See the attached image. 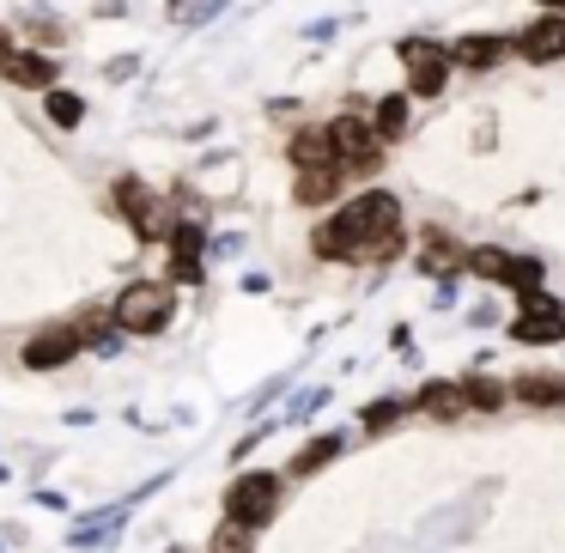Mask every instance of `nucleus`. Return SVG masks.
Segmentation results:
<instances>
[{
	"mask_svg": "<svg viewBox=\"0 0 565 553\" xmlns=\"http://www.w3.org/2000/svg\"><path fill=\"white\" fill-rule=\"evenodd\" d=\"M280 499H286V480L268 475V468H256V475H237L232 492H225V523L249 529L256 535L262 523H274L280 517Z\"/></svg>",
	"mask_w": 565,
	"mask_h": 553,
	"instance_id": "3",
	"label": "nucleus"
},
{
	"mask_svg": "<svg viewBox=\"0 0 565 553\" xmlns=\"http://www.w3.org/2000/svg\"><path fill=\"white\" fill-rule=\"evenodd\" d=\"M329 135V152H334V171L341 177H377L383 171V140L371 135L365 110H341L334 123H322Z\"/></svg>",
	"mask_w": 565,
	"mask_h": 553,
	"instance_id": "2",
	"label": "nucleus"
},
{
	"mask_svg": "<svg viewBox=\"0 0 565 553\" xmlns=\"http://www.w3.org/2000/svg\"><path fill=\"white\" fill-rule=\"evenodd\" d=\"M171 310H177V298L164 280H135L110 305V322H116V334H159L171 322Z\"/></svg>",
	"mask_w": 565,
	"mask_h": 553,
	"instance_id": "5",
	"label": "nucleus"
},
{
	"mask_svg": "<svg viewBox=\"0 0 565 553\" xmlns=\"http://www.w3.org/2000/svg\"><path fill=\"white\" fill-rule=\"evenodd\" d=\"M395 62H402V92L407 98H438L450 86V50L438 38H402L395 43Z\"/></svg>",
	"mask_w": 565,
	"mask_h": 553,
	"instance_id": "4",
	"label": "nucleus"
},
{
	"mask_svg": "<svg viewBox=\"0 0 565 553\" xmlns=\"http://www.w3.org/2000/svg\"><path fill=\"white\" fill-rule=\"evenodd\" d=\"M213 553H249V529H237V523H225L220 535H213Z\"/></svg>",
	"mask_w": 565,
	"mask_h": 553,
	"instance_id": "22",
	"label": "nucleus"
},
{
	"mask_svg": "<svg viewBox=\"0 0 565 553\" xmlns=\"http://www.w3.org/2000/svg\"><path fill=\"white\" fill-rule=\"evenodd\" d=\"M414 407H419V414H431V419H456V414H462V390H456L450 377H431L426 390L414 395Z\"/></svg>",
	"mask_w": 565,
	"mask_h": 553,
	"instance_id": "19",
	"label": "nucleus"
},
{
	"mask_svg": "<svg viewBox=\"0 0 565 553\" xmlns=\"http://www.w3.org/2000/svg\"><path fill=\"white\" fill-rule=\"evenodd\" d=\"M365 123H371V135H377L383 147H395V140H402L407 128H414V98H407L402 86L383 92V98H371V104H365Z\"/></svg>",
	"mask_w": 565,
	"mask_h": 553,
	"instance_id": "12",
	"label": "nucleus"
},
{
	"mask_svg": "<svg viewBox=\"0 0 565 553\" xmlns=\"http://www.w3.org/2000/svg\"><path fill=\"white\" fill-rule=\"evenodd\" d=\"M504 390L529 407H565V371H523V377H511Z\"/></svg>",
	"mask_w": 565,
	"mask_h": 553,
	"instance_id": "14",
	"label": "nucleus"
},
{
	"mask_svg": "<svg viewBox=\"0 0 565 553\" xmlns=\"http://www.w3.org/2000/svg\"><path fill=\"white\" fill-rule=\"evenodd\" d=\"M511 341H523V347H559L565 341V310L553 305L547 293H535L523 305V317L511 322Z\"/></svg>",
	"mask_w": 565,
	"mask_h": 553,
	"instance_id": "10",
	"label": "nucleus"
},
{
	"mask_svg": "<svg viewBox=\"0 0 565 553\" xmlns=\"http://www.w3.org/2000/svg\"><path fill=\"white\" fill-rule=\"evenodd\" d=\"M0 79L7 86H19V92H50L55 79H62V55H50V50H0Z\"/></svg>",
	"mask_w": 565,
	"mask_h": 553,
	"instance_id": "8",
	"label": "nucleus"
},
{
	"mask_svg": "<svg viewBox=\"0 0 565 553\" xmlns=\"http://www.w3.org/2000/svg\"><path fill=\"white\" fill-rule=\"evenodd\" d=\"M286 159H292V171H310V164H334V152H329V135L322 128H292L286 135Z\"/></svg>",
	"mask_w": 565,
	"mask_h": 553,
	"instance_id": "17",
	"label": "nucleus"
},
{
	"mask_svg": "<svg viewBox=\"0 0 565 553\" xmlns=\"http://www.w3.org/2000/svg\"><path fill=\"white\" fill-rule=\"evenodd\" d=\"M535 7H541V13H559L565 19V0H535Z\"/></svg>",
	"mask_w": 565,
	"mask_h": 553,
	"instance_id": "24",
	"label": "nucleus"
},
{
	"mask_svg": "<svg viewBox=\"0 0 565 553\" xmlns=\"http://www.w3.org/2000/svg\"><path fill=\"white\" fill-rule=\"evenodd\" d=\"M110 208L122 213L128 225H135L140 244H152V237L164 232V213H159V195H152V183H140V177H122V183L110 189Z\"/></svg>",
	"mask_w": 565,
	"mask_h": 553,
	"instance_id": "7",
	"label": "nucleus"
},
{
	"mask_svg": "<svg viewBox=\"0 0 565 553\" xmlns=\"http://www.w3.org/2000/svg\"><path fill=\"white\" fill-rule=\"evenodd\" d=\"M140 74V55H116V62H104V79H135Z\"/></svg>",
	"mask_w": 565,
	"mask_h": 553,
	"instance_id": "23",
	"label": "nucleus"
},
{
	"mask_svg": "<svg viewBox=\"0 0 565 553\" xmlns=\"http://www.w3.org/2000/svg\"><path fill=\"white\" fill-rule=\"evenodd\" d=\"M444 50H450V67H462V74H492V67L511 62V38L504 31H462Z\"/></svg>",
	"mask_w": 565,
	"mask_h": 553,
	"instance_id": "9",
	"label": "nucleus"
},
{
	"mask_svg": "<svg viewBox=\"0 0 565 553\" xmlns=\"http://www.w3.org/2000/svg\"><path fill=\"white\" fill-rule=\"evenodd\" d=\"M341 450H347V432H322V438H310L305 450L292 456V468H286V475H292V480H310V475H322V468H329Z\"/></svg>",
	"mask_w": 565,
	"mask_h": 553,
	"instance_id": "16",
	"label": "nucleus"
},
{
	"mask_svg": "<svg viewBox=\"0 0 565 553\" xmlns=\"http://www.w3.org/2000/svg\"><path fill=\"white\" fill-rule=\"evenodd\" d=\"M341 183L347 177L334 164H310V171L292 177V201L298 208H329V201H341Z\"/></svg>",
	"mask_w": 565,
	"mask_h": 553,
	"instance_id": "13",
	"label": "nucleus"
},
{
	"mask_svg": "<svg viewBox=\"0 0 565 553\" xmlns=\"http://www.w3.org/2000/svg\"><path fill=\"white\" fill-rule=\"evenodd\" d=\"M462 268L475 274V280L504 286V274H511V249H499V244H468V249H462Z\"/></svg>",
	"mask_w": 565,
	"mask_h": 553,
	"instance_id": "18",
	"label": "nucleus"
},
{
	"mask_svg": "<svg viewBox=\"0 0 565 553\" xmlns=\"http://www.w3.org/2000/svg\"><path fill=\"white\" fill-rule=\"evenodd\" d=\"M25 371H55V365H74L79 359V334H74V322H50V329H38L25 341Z\"/></svg>",
	"mask_w": 565,
	"mask_h": 553,
	"instance_id": "11",
	"label": "nucleus"
},
{
	"mask_svg": "<svg viewBox=\"0 0 565 553\" xmlns=\"http://www.w3.org/2000/svg\"><path fill=\"white\" fill-rule=\"evenodd\" d=\"M456 390H462V407H480V414H499L511 402L504 377H492V371H468V377H456Z\"/></svg>",
	"mask_w": 565,
	"mask_h": 553,
	"instance_id": "15",
	"label": "nucleus"
},
{
	"mask_svg": "<svg viewBox=\"0 0 565 553\" xmlns=\"http://www.w3.org/2000/svg\"><path fill=\"white\" fill-rule=\"evenodd\" d=\"M511 55H516V62H529V67H559L565 62V19L559 13H535L511 38Z\"/></svg>",
	"mask_w": 565,
	"mask_h": 553,
	"instance_id": "6",
	"label": "nucleus"
},
{
	"mask_svg": "<svg viewBox=\"0 0 565 553\" xmlns=\"http://www.w3.org/2000/svg\"><path fill=\"white\" fill-rule=\"evenodd\" d=\"M43 116H50L55 128H79V123H86V98L67 92V86H50V92H43Z\"/></svg>",
	"mask_w": 565,
	"mask_h": 553,
	"instance_id": "20",
	"label": "nucleus"
},
{
	"mask_svg": "<svg viewBox=\"0 0 565 553\" xmlns=\"http://www.w3.org/2000/svg\"><path fill=\"white\" fill-rule=\"evenodd\" d=\"M407 407H414V402H402V395H390V402H377V407H365V414H359V426H365V432H390V426H395V419H402V414H407Z\"/></svg>",
	"mask_w": 565,
	"mask_h": 553,
	"instance_id": "21",
	"label": "nucleus"
},
{
	"mask_svg": "<svg viewBox=\"0 0 565 553\" xmlns=\"http://www.w3.org/2000/svg\"><path fill=\"white\" fill-rule=\"evenodd\" d=\"M322 262H395L407 249V220H402V195L390 189H359L353 201L329 213L310 237Z\"/></svg>",
	"mask_w": 565,
	"mask_h": 553,
	"instance_id": "1",
	"label": "nucleus"
}]
</instances>
